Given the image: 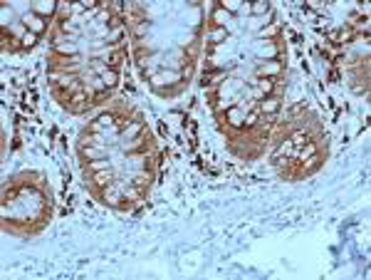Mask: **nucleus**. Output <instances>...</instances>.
Here are the masks:
<instances>
[{"mask_svg": "<svg viewBox=\"0 0 371 280\" xmlns=\"http://www.w3.org/2000/svg\"><path fill=\"white\" fill-rule=\"evenodd\" d=\"M146 132V122L136 114L129 124H126V129H122V139H124V144H129V141H134V139H139L141 134Z\"/></svg>", "mask_w": 371, "mask_h": 280, "instance_id": "f257e3e1", "label": "nucleus"}, {"mask_svg": "<svg viewBox=\"0 0 371 280\" xmlns=\"http://www.w3.org/2000/svg\"><path fill=\"white\" fill-rule=\"evenodd\" d=\"M89 179H92V181H89V186H92L94 196H99L107 186H112V184H114V174H112V169H107V171H97V174H92Z\"/></svg>", "mask_w": 371, "mask_h": 280, "instance_id": "f03ea898", "label": "nucleus"}, {"mask_svg": "<svg viewBox=\"0 0 371 280\" xmlns=\"http://www.w3.org/2000/svg\"><path fill=\"white\" fill-rule=\"evenodd\" d=\"M22 25L30 30V32H35V35H42L47 27H50V22L45 20V17H40V15H35V12H27L25 17H22Z\"/></svg>", "mask_w": 371, "mask_h": 280, "instance_id": "7ed1b4c3", "label": "nucleus"}, {"mask_svg": "<svg viewBox=\"0 0 371 280\" xmlns=\"http://www.w3.org/2000/svg\"><path fill=\"white\" fill-rule=\"evenodd\" d=\"M30 12H35V15H40V17L50 20V17H55V15H57V2H52V0H37V2H32Z\"/></svg>", "mask_w": 371, "mask_h": 280, "instance_id": "20e7f679", "label": "nucleus"}, {"mask_svg": "<svg viewBox=\"0 0 371 280\" xmlns=\"http://www.w3.org/2000/svg\"><path fill=\"white\" fill-rule=\"evenodd\" d=\"M280 107H282V99H280L277 94H270V97H265L262 102H257V112H260V114H265V117L277 114V112H280Z\"/></svg>", "mask_w": 371, "mask_h": 280, "instance_id": "39448f33", "label": "nucleus"}, {"mask_svg": "<svg viewBox=\"0 0 371 280\" xmlns=\"http://www.w3.org/2000/svg\"><path fill=\"white\" fill-rule=\"evenodd\" d=\"M97 199H102L104 204H109V206H114V209H117V204L124 199V191H122L117 184H112V186H107V189H104V191H102Z\"/></svg>", "mask_w": 371, "mask_h": 280, "instance_id": "423d86ee", "label": "nucleus"}, {"mask_svg": "<svg viewBox=\"0 0 371 280\" xmlns=\"http://www.w3.org/2000/svg\"><path fill=\"white\" fill-rule=\"evenodd\" d=\"M282 72V62L280 60H267V62H262V65H257V70H255V77H277Z\"/></svg>", "mask_w": 371, "mask_h": 280, "instance_id": "0eeeda50", "label": "nucleus"}, {"mask_svg": "<svg viewBox=\"0 0 371 280\" xmlns=\"http://www.w3.org/2000/svg\"><path fill=\"white\" fill-rule=\"evenodd\" d=\"M52 55H62V57H74V55H79V50H77V45H74L72 40H60L57 45H52Z\"/></svg>", "mask_w": 371, "mask_h": 280, "instance_id": "6e6552de", "label": "nucleus"}, {"mask_svg": "<svg viewBox=\"0 0 371 280\" xmlns=\"http://www.w3.org/2000/svg\"><path fill=\"white\" fill-rule=\"evenodd\" d=\"M107 169H112L107 156H104V159H94V161H84V176H92V174H97V171H107Z\"/></svg>", "mask_w": 371, "mask_h": 280, "instance_id": "1a4fd4ad", "label": "nucleus"}, {"mask_svg": "<svg viewBox=\"0 0 371 280\" xmlns=\"http://www.w3.org/2000/svg\"><path fill=\"white\" fill-rule=\"evenodd\" d=\"M131 186H136L141 194H146V189H148V184H151V174L148 171H139V174H134L131 176V181H129Z\"/></svg>", "mask_w": 371, "mask_h": 280, "instance_id": "9d476101", "label": "nucleus"}, {"mask_svg": "<svg viewBox=\"0 0 371 280\" xmlns=\"http://www.w3.org/2000/svg\"><path fill=\"white\" fill-rule=\"evenodd\" d=\"M79 156L87 159V161H94V159H104V151L99 146L89 144V146H79Z\"/></svg>", "mask_w": 371, "mask_h": 280, "instance_id": "9b49d317", "label": "nucleus"}, {"mask_svg": "<svg viewBox=\"0 0 371 280\" xmlns=\"http://www.w3.org/2000/svg\"><path fill=\"white\" fill-rule=\"evenodd\" d=\"M148 32V20H136V22H131V37L136 40V42H141V37Z\"/></svg>", "mask_w": 371, "mask_h": 280, "instance_id": "f8f14e48", "label": "nucleus"}, {"mask_svg": "<svg viewBox=\"0 0 371 280\" xmlns=\"http://www.w3.org/2000/svg\"><path fill=\"white\" fill-rule=\"evenodd\" d=\"M225 20H228V12L223 10L221 5H216V7H213V12H211V25H216V27H225Z\"/></svg>", "mask_w": 371, "mask_h": 280, "instance_id": "ddd939ff", "label": "nucleus"}, {"mask_svg": "<svg viewBox=\"0 0 371 280\" xmlns=\"http://www.w3.org/2000/svg\"><path fill=\"white\" fill-rule=\"evenodd\" d=\"M314 154H317V141H307V146L299 149V159H297V161H307V159H312Z\"/></svg>", "mask_w": 371, "mask_h": 280, "instance_id": "4468645a", "label": "nucleus"}, {"mask_svg": "<svg viewBox=\"0 0 371 280\" xmlns=\"http://www.w3.org/2000/svg\"><path fill=\"white\" fill-rule=\"evenodd\" d=\"M257 35H260V37H265V40H272V37L277 40V35H280V22H272L270 27H262Z\"/></svg>", "mask_w": 371, "mask_h": 280, "instance_id": "2eb2a0df", "label": "nucleus"}, {"mask_svg": "<svg viewBox=\"0 0 371 280\" xmlns=\"http://www.w3.org/2000/svg\"><path fill=\"white\" fill-rule=\"evenodd\" d=\"M223 40H228V30L225 27H216V25H211V42L213 45H218Z\"/></svg>", "mask_w": 371, "mask_h": 280, "instance_id": "dca6fc26", "label": "nucleus"}, {"mask_svg": "<svg viewBox=\"0 0 371 280\" xmlns=\"http://www.w3.org/2000/svg\"><path fill=\"white\" fill-rule=\"evenodd\" d=\"M225 12H240L243 10V5H240V0H221L218 2Z\"/></svg>", "mask_w": 371, "mask_h": 280, "instance_id": "f3484780", "label": "nucleus"}, {"mask_svg": "<svg viewBox=\"0 0 371 280\" xmlns=\"http://www.w3.org/2000/svg\"><path fill=\"white\" fill-rule=\"evenodd\" d=\"M148 55H151V47H144L141 42L136 45V50H134V60L139 62V65H144V60H146Z\"/></svg>", "mask_w": 371, "mask_h": 280, "instance_id": "a211bd4d", "label": "nucleus"}, {"mask_svg": "<svg viewBox=\"0 0 371 280\" xmlns=\"http://www.w3.org/2000/svg\"><path fill=\"white\" fill-rule=\"evenodd\" d=\"M37 37H40V35H35V32H30V30H27V32L22 35V50L35 47V45H37Z\"/></svg>", "mask_w": 371, "mask_h": 280, "instance_id": "6ab92c4d", "label": "nucleus"}, {"mask_svg": "<svg viewBox=\"0 0 371 280\" xmlns=\"http://www.w3.org/2000/svg\"><path fill=\"white\" fill-rule=\"evenodd\" d=\"M267 10H270V5H267V2H262V0H257V2H252V5H250V12H252V15H265Z\"/></svg>", "mask_w": 371, "mask_h": 280, "instance_id": "aec40b11", "label": "nucleus"}, {"mask_svg": "<svg viewBox=\"0 0 371 280\" xmlns=\"http://www.w3.org/2000/svg\"><path fill=\"white\" fill-rule=\"evenodd\" d=\"M124 37V25L122 27H114L112 32H107V42H119Z\"/></svg>", "mask_w": 371, "mask_h": 280, "instance_id": "412c9836", "label": "nucleus"}]
</instances>
